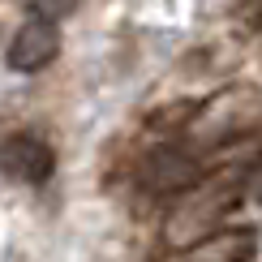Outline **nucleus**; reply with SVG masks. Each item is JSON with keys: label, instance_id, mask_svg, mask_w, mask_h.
<instances>
[{"label": "nucleus", "instance_id": "obj_5", "mask_svg": "<svg viewBox=\"0 0 262 262\" xmlns=\"http://www.w3.org/2000/svg\"><path fill=\"white\" fill-rule=\"evenodd\" d=\"M249 17H258V26H262V5H258V9H249Z\"/></svg>", "mask_w": 262, "mask_h": 262}, {"label": "nucleus", "instance_id": "obj_4", "mask_svg": "<svg viewBox=\"0 0 262 262\" xmlns=\"http://www.w3.org/2000/svg\"><path fill=\"white\" fill-rule=\"evenodd\" d=\"M254 254H258V245L249 232H220L211 241L185 249L181 262H254Z\"/></svg>", "mask_w": 262, "mask_h": 262}, {"label": "nucleus", "instance_id": "obj_2", "mask_svg": "<svg viewBox=\"0 0 262 262\" xmlns=\"http://www.w3.org/2000/svg\"><path fill=\"white\" fill-rule=\"evenodd\" d=\"M69 9L64 5H30L26 9V21L13 30V39H9L5 48V60L13 73H39L48 69L52 60H56L60 52V26L56 17H64Z\"/></svg>", "mask_w": 262, "mask_h": 262}, {"label": "nucleus", "instance_id": "obj_1", "mask_svg": "<svg viewBox=\"0 0 262 262\" xmlns=\"http://www.w3.org/2000/svg\"><path fill=\"white\" fill-rule=\"evenodd\" d=\"M215 163H220V155L206 159L193 146H185V142H168V146H155L134 168V185H138V193H146V198H155V202H177L215 168Z\"/></svg>", "mask_w": 262, "mask_h": 262}, {"label": "nucleus", "instance_id": "obj_3", "mask_svg": "<svg viewBox=\"0 0 262 262\" xmlns=\"http://www.w3.org/2000/svg\"><path fill=\"white\" fill-rule=\"evenodd\" d=\"M56 168V155L39 134H9L5 138V172L9 181L21 185H43Z\"/></svg>", "mask_w": 262, "mask_h": 262}]
</instances>
